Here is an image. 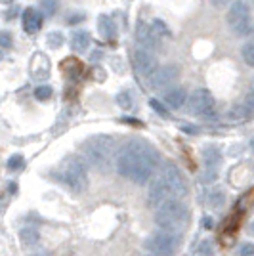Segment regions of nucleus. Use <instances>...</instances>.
Instances as JSON below:
<instances>
[{"instance_id":"1","label":"nucleus","mask_w":254,"mask_h":256,"mask_svg":"<svg viewBox=\"0 0 254 256\" xmlns=\"http://www.w3.org/2000/svg\"><path fill=\"white\" fill-rule=\"evenodd\" d=\"M159 151L149 142L134 138L118 150L115 155V166L122 178L144 186L151 180L153 170L159 166Z\"/></svg>"},{"instance_id":"2","label":"nucleus","mask_w":254,"mask_h":256,"mask_svg":"<svg viewBox=\"0 0 254 256\" xmlns=\"http://www.w3.org/2000/svg\"><path fill=\"white\" fill-rule=\"evenodd\" d=\"M82 157L86 159L88 164L98 166V168H104L107 166L111 159H113V153H115V138L107 136V134H98V136H90L82 144Z\"/></svg>"},{"instance_id":"3","label":"nucleus","mask_w":254,"mask_h":256,"mask_svg":"<svg viewBox=\"0 0 254 256\" xmlns=\"http://www.w3.org/2000/svg\"><path fill=\"white\" fill-rule=\"evenodd\" d=\"M188 220H190L188 208L178 199H172L168 203L160 204L157 208V212H155V222H157L160 230L176 235H180L186 230Z\"/></svg>"},{"instance_id":"4","label":"nucleus","mask_w":254,"mask_h":256,"mask_svg":"<svg viewBox=\"0 0 254 256\" xmlns=\"http://www.w3.org/2000/svg\"><path fill=\"white\" fill-rule=\"evenodd\" d=\"M58 180L73 193H82L88 188V170L78 157H67L58 170Z\"/></svg>"},{"instance_id":"5","label":"nucleus","mask_w":254,"mask_h":256,"mask_svg":"<svg viewBox=\"0 0 254 256\" xmlns=\"http://www.w3.org/2000/svg\"><path fill=\"white\" fill-rule=\"evenodd\" d=\"M228 25L237 36H246L254 32V22L250 16V6L246 0H235L228 10Z\"/></svg>"},{"instance_id":"6","label":"nucleus","mask_w":254,"mask_h":256,"mask_svg":"<svg viewBox=\"0 0 254 256\" xmlns=\"http://www.w3.org/2000/svg\"><path fill=\"white\" fill-rule=\"evenodd\" d=\"M180 246V235L159 230L146 239V248L155 256H174Z\"/></svg>"},{"instance_id":"7","label":"nucleus","mask_w":254,"mask_h":256,"mask_svg":"<svg viewBox=\"0 0 254 256\" xmlns=\"http://www.w3.org/2000/svg\"><path fill=\"white\" fill-rule=\"evenodd\" d=\"M188 113L190 115H197V117H206L214 111V96L210 90L206 88H197L188 96Z\"/></svg>"},{"instance_id":"8","label":"nucleus","mask_w":254,"mask_h":256,"mask_svg":"<svg viewBox=\"0 0 254 256\" xmlns=\"http://www.w3.org/2000/svg\"><path fill=\"white\" fill-rule=\"evenodd\" d=\"M160 178L168 186V190L172 192L174 199L186 197V193H188V182H186V176L182 174V170L174 162H166V164L162 166Z\"/></svg>"},{"instance_id":"9","label":"nucleus","mask_w":254,"mask_h":256,"mask_svg":"<svg viewBox=\"0 0 254 256\" xmlns=\"http://www.w3.org/2000/svg\"><path fill=\"white\" fill-rule=\"evenodd\" d=\"M174 199V195L172 192L168 190V186L164 184L162 178H155V180L149 184V192H148V203L149 206H153V208H159L160 204L168 203Z\"/></svg>"},{"instance_id":"10","label":"nucleus","mask_w":254,"mask_h":256,"mask_svg":"<svg viewBox=\"0 0 254 256\" xmlns=\"http://www.w3.org/2000/svg\"><path fill=\"white\" fill-rule=\"evenodd\" d=\"M178 75H180L178 65H162V67H159L155 71V75L149 78V84L153 86L155 90H162V88H168L170 84H174V80L178 78Z\"/></svg>"},{"instance_id":"11","label":"nucleus","mask_w":254,"mask_h":256,"mask_svg":"<svg viewBox=\"0 0 254 256\" xmlns=\"http://www.w3.org/2000/svg\"><path fill=\"white\" fill-rule=\"evenodd\" d=\"M134 65H136V71L142 76H146V78H151L155 75V71L159 69L155 56L149 50H144V48L136 50V54H134Z\"/></svg>"},{"instance_id":"12","label":"nucleus","mask_w":254,"mask_h":256,"mask_svg":"<svg viewBox=\"0 0 254 256\" xmlns=\"http://www.w3.org/2000/svg\"><path fill=\"white\" fill-rule=\"evenodd\" d=\"M136 38H138L140 46L144 50H157L159 48V36L155 34V31L146 25L144 22H138V27H136Z\"/></svg>"},{"instance_id":"13","label":"nucleus","mask_w":254,"mask_h":256,"mask_svg":"<svg viewBox=\"0 0 254 256\" xmlns=\"http://www.w3.org/2000/svg\"><path fill=\"white\" fill-rule=\"evenodd\" d=\"M22 22H23V29L29 32V34H34V32L42 27V16L34 10V8H27V10L23 12Z\"/></svg>"},{"instance_id":"14","label":"nucleus","mask_w":254,"mask_h":256,"mask_svg":"<svg viewBox=\"0 0 254 256\" xmlns=\"http://www.w3.org/2000/svg\"><path fill=\"white\" fill-rule=\"evenodd\" d=\"M164 104L172 109H180V107L186 106V102H188V94H186V90L184 88H168L166 92H164Z\"/></svg>"},{"instance_id":"15","label":"nucleus","mask_w":254,"mask_h":256,"mask_svg":"<svg viewBox=\"0 0 254 256\" xmlns=\"http://www.w3.org/2000/svg\"><path fill=\"white\" fill-rule=\"evenodd\" d=\"M202 159H204V164H206V170L218 172V166H220V162H222V155H220V150H218V148H214V146L204 148Z\"/></svg>"},{"instance_id":"16","label":"nucleus","mask_w":254,"mask_h":256,"mask_svg":"<svg viewBox=\"0 0 254 256\" xmlns=\"http://www.w3.org/2000/svg\"><path fill=\"white\" fill-rule=\"evenodd\" d=\"M98 31H100V34H102L104 38H115L116 36V25L109 16L102 14V16L98 18Z\"/></svg>"},{"instance_id":"17","label":"nucleus","mask_w":254,"mask_h":256,"mask_svg":"<svg viewBox=\"0 0 254 256\" xmlns=\"http://www.w3.org/2000/svg\"><path fill=\"white\" fill-rule=\"evenodd\" d=\"M71 46L76 52H84L90 46V32L88 31H74L71 34Z\"/></svg>"},{"instance_id":"18","label":"nucleus","mask_w":254,"mask_h":256,"mask_svg":"<svg viewBox=\"0 0 254 256\" xmlns=\"http://www.w3.org/2000/svg\"><path fill=\"white\" fill-rule=\"evenodd\" d=\"M20 241L25 246H34L40 241V234L36 228H23V230H20Z\"/></svg>"},{"instance_id":"19","label":"nucleus","mask_w":254,"mask_h":256,"mask_svg":"<svg viewBox=\"0 0 254 256\" xmlns=\"http://www.w3.org/2000/svg\"><path fill=\"white\" fill-rule=\"evenodd\" d=\"M206 204H208V206H212V208L222 206V204H224V192H222V190H218V188L208 190V193H206Z\"/></svg>"},{"instance_id":"20","label":"nucleus","mask_w":254,"mask_h":256,"mask_svg":"<svg viewBox=\"0 0 254 256\" xmlns=\"http://www.w3.org/2000/svg\"><path fill=\"white\" fill-rule=\"evenodd\" d=\"M115 100H116V106L120 107V109H130V107L134 106V98H132V94L126 92V90L118 92Z\"/></svg>"},{"instance_id":"21","label":"nucleus","mask_w":254,"mask_h":256,"mask_svg":"<svg viewBox=\"0 0 254 256\" xmlns=\"http://www.w3.org/2000/svg\"><path fill=\"white\" fill-rule=\"evenodd\" d=\"M241 56H243L244 64L248 65V67H254V40L243 44V48H241Z\"/></svg>"},{"instance_id":"22","label":"nucleus","mask_w":254,"mask_h":256,"mask_svg":"<svg viewBox=\"0 0 254 256\" xmlns=\"http://www.w3.org/2000/svg\"><path fill=\"white\" fill-rule=\"evenodd\" d=\"M151 29L155 31L157 36H170L168 25L162 22V20H153V22H151Z\"/></svg>"},{"instance_id":"23","label":"nucleus","mask_w":254,"mask_h":256,"mask_svg":"<svg viewBox=\"0 0 254 256\" xmlns=\"http://www.w3.org/2000/svg\"><path fill=\"white\" fill-rule=\"evenodd\" d=\"M60 8L58 0H40V10L46 14V16H54Z\"/></svg>"},{"instance_id":"24","label":"nucleus","mask_w":254,"mask_h":256,"mask_svg":"<svg viewBox=\"0 0 254 256\" xmlns=\"http://www.w3.org/2000/svg\"><path fill=\"white\" fill-rule=\"evenodd\" d=\"M54 94V90L50 86H38L36 90H34V98L38 100V102H46V100H50Z\"/></svg>"},{"instance_id":"25","label":"nucleus","mask_w":254,"mask_h":256,"mask_svg":"<svg viewBox=\"0 0 254 256\" xmlns=\"http://www.w3.org/2000/svg\"><path fill=\"white\" fill-rule=\"evenodd\" d=\"M23 164H25V159H23V155H20V153L12 155L10 159H8V168L10 170H20Z\"/></svg>"},{"instance_id":"26","label":"nucleus","mask_w":254,"mask_h":256,"mask_svg":"<svg viewBox=\"0 0 254 256\" xmlns=\"http://www.w3.org/2000/svg\"><path fill=\"white\" fill-rule=\"evenodd\" d=\"M232 117L235 120H244L246 117H250V113H248V109L244 106H235L232 109Z\"/></svg>"},{"instance_id":"27","label":"nucleus","mask_w":254,"mask_h":256,"mask_svg":"<svg viewBox=\"0 0 254 256\" xmlns=\"http://www.w3.org/2000/svg\"><path fill=\"white\" fill-rule=\"evenodd\" d=\"M46 40H48V44L54 46V48H60V46L64 44V34H62V32H58V31H54V32L48 34V38H46Z\"/></svg>"},{"instance_id":"28","label":"nucleus","mask_w":254,"mask_h":256,"mask_svg":"<svg viewBox=\"0 0 254 256\" xmlns=\"http://www.w3.org/2000/svg\"><path fill=\"white\" fill-rule=\"evenodd\" d=\"M246 109H248V113L254 115V78L252 82H250V92H248V96H246Z\"/></svg>"},{"instance_id":"29","label":"nucleus","mask_w":254,"mask_h":256,"mask_svg":"<svg viewBox=\"0 0 254 256\" xmlns=\"http://www.w3.org/2000/svg\"><path fill=\"white\" fill-rule=\"evenodd\" d=\"M254 254V245L252 243H244L239 248V256H252Z\"/></svg>"},{"instance_id":"30","label":"nucleus","mask_w":254,"mask_h":256,"mask_svg":"<svg viewBox=\"0 0 254 256\" xmlns=\"http://www.w3.org/2000/svg\"><path fill=\"white\" fill-rule=\"evenodd\" d=\"M12 42H14V40H12L10 32H2V34H0V46H2V48H10Z\"/></svg>"},{"instance_id":"31","label":"nucleus","mask_w":254,"mask_h":256,"mask_svg":"<svg viewBox=\"0 0 254 256\" xmlns=\"http://www.w3.org/2000/svg\"><path fill=\"white\" fill-rule=\"evenodd\" d=\"M151 107H153V109H155V111H157L159 115H162V117H168V111H166L164 107L160 106L157 100H151Z\"/></svg>"},{"instance_id":"32","label":"nucleus","mask_w":254,"mask_h":256,"mask_svg":"<svg viewBox=\"0 0 254 256\" xmlns=\"http://www.w3.org/2000/svg\"><path fill=\"white\" fill-rule=\"evenodd\" d=\"M82 20H84V16H82V14H73V18H69L67 23H69V25H73V23H78V22H82Z\"/></svg>"},{"instance_id":"33","label":"nucleus","mask_w":254,"mask_h":256,"mask_svg":"<svg viewBox=\"0 0 254 256\" xmlns=\"http://www.w3.org/2000/svg\"><path fill=\"white\" fill-rule=\"evenodd\" d=\"M210 2H212V4H216V6H218V4H222L224 0H210Z\"/></svg>"},{"instance_id":"34","label":"nucleus","mask_w":254,"mask_h":256,"mask_svg":"<svg viewBox=\"0 0 254 256\" xmlns=\"http://www.w3.org/2000/svg\"><path fill=\"white\" fill-rule=\"evenodd\" d=\"M144 256H155V254H151V252H149V254H144Z\"/></svg>"}]
</instances>
